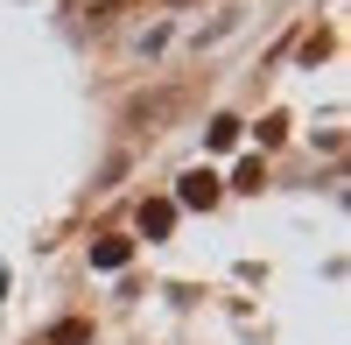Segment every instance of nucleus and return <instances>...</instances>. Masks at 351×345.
<instances>
[{"instance_id": "1", "label": "nucleus", "mask_w": 351, "mask_h": 345, "mask_svg": "<svg viewBox=\"0 0 351 345\" xmlns=\"http://www.w3.org/2000/svg\"><path fill=\"white\" fill-rule=\"evenodd\" d=\"M176 205H218V177L211 169H190V177L176 183Z\"/></svg>"}, {"instance_id": "2", "label": "nucleus", "mask_w": 351, "mask_h": 345, "mask_svg": "<svg viewBox=\"0 0 351 345\" xmlns=\"http://www.w3.org/2000/svg\"><path fill=\"white\" fill-rule=\"evenodd\" d=\"M127 254H134L127 240H99V247H92V261H99V268H127Z\"/></svg>"}, {"instance_id": "3", "label": "nucleus", "mask_w": 351, "mask_h": 345, "mask_svg": "<svg viewBox=\"0 0 351 345\" xmlns=\"http://www.w3.org/2000/svg\"><path fill=\"white\" fill-rule=\"evenodd\" d=\"M169 219H176L169 205H148V212H141V233H155V240H162V233H169Z\"/></svg>"}]
</instances>
